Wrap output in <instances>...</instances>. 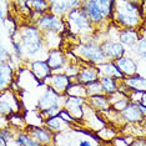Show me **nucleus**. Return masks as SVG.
Returning <instances> with one entry per match:
<instances>
[{"label":"nucleus","mask_w":146,"mask_h":146,"mask_svg":"<svg viewBox=\"0 0 146 146\" xmlns=\"http://www.w3.org/2000/svg\"><path fill=\"white\" fill-rule=\"evenodd\" d=\"M144 3L139 1H115L111 20L120 29L140 30L144 16Z\"/></svg>","instance_id":"nucleus-1"},{"label":"nucleus","mask_w":146,"mask_h":146,"mask_svg":"<svg viewBox=\"0 0 146 146\" xmlns=\"http://www.w3.org/2000/svg\"><path fill=\"white\" fill-rule=\"evenodd\" d=\"M11 40L19 44L23 56H34L44 48L45 39L44 33L35 25H24L16 30Z\"/></svg>","instance_id":"nucleus-2"},{"label":"nucleus","mask_w":146,"mask_h":146,"mask_svg":"<svg viewBox=\"0 0 146 146\" xmlns=\"http://www.w3.org/2000/svg\"><path fill=\"white\" fill-rule=\"evenodd\" d=\"M115 1L112 0H86L81 1L80 8L86 14L92 26L98 28L106 20H111Z\"/></svg>","instance_id":"nucleus-3"},{"label":"nucleus","mask_w":146,"mask_h":146,"mask_svg":"<svg viewBox=\"0 0 146 146\" xmlns=\"http://www.w3.org/2000/svg\"><path fill=\"white\" fill-rule=\"evenodd\" d=\"M68 30L75 35H85L94 30V26L80 6L72 9L64 18Z\"/></svg>","instance_id":"nucleus-4"},{"label":"nucleus","mask_w":146,"mask_h":146,"mask_svg":"<svg viewBox=\"0 0 146 146\" xmlns=\"http://www.w3.org/2000/svg\"><path fill=\"white\" fill-rule=\"evenodd\" d=\"M75 54L80 56V61L88 62L92 65H100L102 62L108 61L106 56L101 49L100 44H96L95 41L81 42L74 49Z\"/></svg>","instance_id":"nucleus-5"},{"label":"nucleus","mask_w":146,"mask_h":146,"mask_svg":"<svg viewBox=\"0 0 146 146\" xmlns=\"http://www.w3.org/2000/svg\"><path fill=\"white\" fill-rule=\"evenodd\" d=\"M35 26L39 28L42 33H56L61 34L68 30L65 20L60 16H56L51 13H46L35 23Z\"/></svg>","instance_id":"nucleus-6"},{"label":"nucleus","mask_w":146,"mask_h":146,"mask_svg":"<svg viewBox=\"0 0 146 146\" xmlns=\"http://www.w3.org/2000/svg\"><path fill=\"white\" fill-rule=\"evenodd\" d=\"M122 121L126 124H142L146 121V109L140 102L130 101L126 108L120 112Z\"/></svg>","instance_id":"nucleus-7"},{"label":"nucleus","mask_w":146,"mask_h":146,"mask_svg":"<svg viewBox=\"0 0 146 146\" xmlns=\"http://www.w3.org/2000/svg\"><path fill=\"white\" fill-rule=\"evenodd\" d=\"M44 82L58 94L64 96L68 94V89L71 85L72 79L66 75L65 72H52Z\"/></svg>","instance_id":"nucleus-8"},{"label":"nucleus","mask_w":146,"mask_h":146,"mask_svg":"<svg viewBox=\"0 0 146 146\" xmlns=\"http://www.w3.org/2000/svg\"><path fill=\"white\" fill-rule=\"evenodd\" d=\"M81 62L82 65L79 66V71L75 76L76 82H79V84L84 86H88L92 84V82L98 81L100 79V72H99L98 66L92 64H88V62H84V61Z\"/></svg>","instance_id":"nucleus-9"},{"label":"nucleus","mask_w":146,"mask_h":146,"mask_svg":"<svg viewBox=\"0 0 146 146\" xmlns=\"http://www.w3.org/2000/svg\"><path fill=\"white\" fill-rule=\"evenodd\" d=\"M62 99V95L58 94L56 91H54L51 88L46 86L44 94L40 96V99L38 100V108L40 112H45L48 110H50L52 108H60V104L62 102L64 105V100Z\"/></svg>","instance_id":"nucleus-10"},{"label":"nucleus","mask_w":146,"mask_h":146,"mask_svg":"<svg viewBox=\"0 0 146 146\" xmlns=\"http://www.w3.org/2000/svg\"><path fill=\"white\" fill-rule=\"evenodd\" d=\"M86 105V99L84 98H78V96H70L66 95L64 99V109L72 115L78 121H82L84 117V108Z\"/></svg>","instance_id":"nucleus-11"},{"label":"nucleus","mask_w":146,"mask_h":146,"mask_svg":"<svg viewBox=\"0 0 146 146\" xmlns=\"http://www.w3.org/2000/svg\"><path fill=\"white\" fill-rule=\"evenodd\" d=\"M100 45L108 61H116L122 56H125V49L119 41L108 39V40L102 41V44Z\"/></svg>","instance_id":"nucleus-12"},{"label":"nucleus","mask_w":146,"mask_h":146,"mask_svg":"<svg viewBox=\"0 0 146 146\" xmlns=\"http://www.w3.org/2000/svg\"><path fill=\"white\" fill-rule=\"evenodd\" d=\"M26 131H28L41 146L50 145L52 141H55L56 135L52 131L49 130L46 126H29L28 125Z\"/></svg>","instance_id":"nucleus-13"},{"label":"nucleus","mask_w":146,"mask_h":146,"mask_svg":"<svg viewBox=\"0 0 146 146\" xmlns=\"http://www.w3.org/2000/svg\"><path fill=\"white\" fill-rule=\"evenodd\" d=\"M119 85L124 86V89H127L129 91H139V92H146V78L141 75H134L129 76V78H124L122 80L119 81ZM124 89L119 91H122ZM126 92V95H127Z\"/></svg>","instance_id":"nucleus-14"},{"label":"nucleus","mask_w":146,"mask_h":146,"mask_svg":"<svg viewBox=\"0 0 146 146\" xmlns=\"http://www.w3.org/2000/svg\"><path fill=\"white\" fill-rule=\"evenodd\" d=\"M46 62L50 66L51 71L56 72L58 70L62 69L66 64V55L60 48L50 49L48 50V56H46Z\"/></svg>","instance_id":"nucleus-15"},{"label":"nucleus","mask_w":146,"mask_h":146,"mask_svg":"<svg viewBox=\"0 0 146 146\" xmlns=\"http://www.w3.org/2000/svg\"><path fill=\"white\" fill-rule=\"evenodd\" d=\"M80 4L81 1H72V0H68V1H50V11L49 13L64 19L72 9L80 6Z\"/></svg>","instance_id":"nucleus-16"},{"label":"nucleus","mask_w":146,"mask_h":146,"mask_svg":"<svg viewBox=\"0 0 146 146\" xmlns=\"http://www.w3.org/2000/svg\"><path fill=\"white\" fill-rule=\"evenodd\" d=\"M141 31L136 29H120L119 30V42L122 46H129V48H135L137 41L140 40Z\"/></svg>","instance_id":"nucleus-17"},{"label":"nucleus","mask_w":146,"mask_h":146,"mask_svg":"<svg viewBox=\"0 0 146 146\" xmlns=\"http://www.w3.org/2000/svg\"><path fill=\"white\" fill-rule=\"evenodd\" d=\"M86 104L90 108H92L95 111L104 114V112L111 110V104L109 95H95V96H89L86 99Z\"/></svg>","instance_id":"nucleus-18"},{"label":"nucleus","mask_w":146,"mask_h":146,"mask_svg":"<svg viewBox=\"0 0 146 146\" xmlns=\"http://www.w3.org/2000/svg\"><path fill=\"white\" fill-rule=\"evenodd\" d=\"M30 71L31 74L34 75V78L36 79V80L44 82L46 79L49 78L52 71L50 69V66H49V64L46 62V60H35L31 62L30 65Z\"/></svg>","instance_id":"nucleus-19"},{"label":"nucleus","mask_w":146,"mask_h":146,"mask_svg":"<svg viewBox=\"0 0 146 146\" xmlns=\"http://www.w3.org/2000/svg\"><path fill=\"white\" fill-rule=\"evenodd\" d=\"M115 64L117 65L119 70L121 71V74L125 76V78H129V76H134L137 75L139 72V68L136 61L132 58H127V56H122L119 60L115 61Z\"/></svg>","instance_id":"nucleus-20"},{"label":"nucleus","mask_w":146,"mask_h":146,"mask_svg":"<svg viewBox=\"0 0 146 146\" xmlns=\"http://www.w3.org/2000/svg\"><path fill=\"white\" fill-rule=\"evenodd\" d=\"M44 124H45L46 127H48L50 131L54 132L55 135L70 130V124H69V122H66L60 115L54 116V117L46 119V120L44 121Z\"/></svg>","instance_id":"nucleus-21"},{"label":"nucleus","mask_w":146,"mask_h":146,"mask_svg":"<svg viewBox=\"0 0 146 146\" xmlns=\"http://www.w3.org/2000/svg\"><path fill=\"white\" fill-rule=\"evenodd\" d=\"M98 69H99V72H100V78L101 76H110V78H114L116 80H122L125 78L121 74V71L119 70L115 61H105L102 64L98 65Z\"/></svg>","instance_id":"nucleus-22"},{"label":"nucleus","mask_w":146,"mask_h":146,"mask_svg":"<svg viewBox=\"0 0 146 146\" xmlns=\"http://www.w3.org/2000/svg\"><path fill=\"white\" fill-rule=\"evenodd\" d=\"M13 79H14V71L10 65V62H1L0 65V88L1 91L6 90L13 84Z\"/></svg>","instance_id":"nucleus-23"},{"label":"nucleus","mask_w":146,"mask_h":146,"mask_svg":"<svg viewBox=\"0 0 146 146\" xmlns=\"http://www.w3.org/2000/svg\"><path fill=\"white\" fill-rule=\"evenodd\" d=\"M110 99V104H111V109L117 112H121L124 109L130 104V99L129 96L122 91H116L115 94L109 95Z\"/></svg>","instance_id":"nucleus-24"},{"label":"nucleus","mask_w":146,"mask_h":146,"mask_svg":"<svg viewBox=\"0 0 146 146\" xmlns=\"http://www.w3.org/2000/svg\"><path fill=\"white\" fill-rule=\"evenodd\" d=\"M99 81H100L106 95H112L116 91H119V81L120 80H116V79L110 78V76H101Z\"/></svg>","instance_id":"nucleus-25"},{"label":"nucleus","mask_w":146,"mask_h":146,"mask_svg":"<svg viewBox=\"0 0 146 146\" xmlns=\"http://www.w3.org/2000/svg\"><path fill=\"white\" fill-rule=\"evenodd\" d=\"M14 142L18 146H41L28 131H19L14 139Z\"/></svg>","instance_id":"nucleus-26"},{"label":"nucleus","mask_w":146,"mask_h":146,"mask_svg":"<svg viewBox=\"0 0 146 146\" xmlns=\"http://www.w3.org/2000/svg\"><path fill=\"white\" fill-rule=\"evenodd\" d=\"M28 6H31V10L38 14H46L48 10L50 11V1L45 0H36V1H26Z\"/></svg>","instance_id":"nucleus-27"},{"label":"nucleus","mask_w":146,"mask_h":146,"mask_svg":"<svg viewBox=\"0 0 146 146\" xmlns=\"http://www.w3.org/2000/svg\"><path fill=\"white\" fill-rule=\"evenodd\" d=\"M70 96H78V98L88 99V91H86V86L79 84V82H71V85L68 89V94Z\"/></svg>","instance_id":"nucleus-28"},{"label":"nucleus","mask_w":146,"mask_h":146,"mask_svg":"<svg viewBox=\"0 0 146 146\" xmlns=\"http://www.w3.org/2000/svg\"><path fill=\"white\" fill-rule=\"evenodd\" d=\"M134 50H135V55L137 58H140L141 60H146V31L145 34H141L140 40L135 45Z\"/></svg>","instance_id":"nucleus-29"},{"label":"nucleus","mask_w":146,"mask_h":146,"mask_svg":"<svg viewBox=\"0 0 146 146\" xmlns=\"http://www.w3.org/2000/svg\"><path fill=\"white\" fill-rule=\"evenodd\" d=\"M86 91H88V98L89 96H95V95H104V89H102V86L100 84V81H95L92 82V84L88 85L86 86ZM106 95V94H105Z\"/></svg>","instance_id":"nucleus-30"},{"label":"nucleus","mask_w":146,"mask_h":146,"mask_svg":"<svg viewBox=\"0 0 146 146\" xmlns=\"http://www.w3.org/2000/svg\"><path fill=\"white\" fill-rule=\"evenodd\" d=\"M127 136H116V137L112 140L110 144L112 145V146H130V144L132 142V140H127Z\"/></svg>","instance_id":"nucleus-31"},{"label":"nucleus","mask_w":146,"mask_h":146,"mask_svg":"<svg viewBox=\"0 0 146 146\" xmlns=\"http://www.w3.org/2000/svg\"><path fill=\"white\" fill-rule=\"evenodd\" d=\"M130 146H146V137L145 136H137L132 140Z\"/></svg>","instance_id":"nucleus-32"},{"label":"nucleus","mask_w":146,"mask_h":146,"mask_svg":"<svg viewBox=\"0 0 146 146\" xmlns=\"http://www.w3.org/2000/svg\"><path fill=\"white\" fill-rule=\"evenodd\" d=\"M140 104L144 106V108L146 109V92H144L142 94V98H141V101H140Z\"/></svg>","instance_id":"nucleus-33"},{"label":"nucleus","mask_w":146,"mask_h":146,"mask_svg":"<svg viewBox=\"0 0 146 146\" xmlns=\"http://www.w3.org/2000/svg\"><path fill=\"white\" fill-rule=\"evenodd\" d=\"M101 146H112L111 144H106V142H104V144H102Z\"/></svg>","instance_id":"nucleus-34"}]
</instances>
